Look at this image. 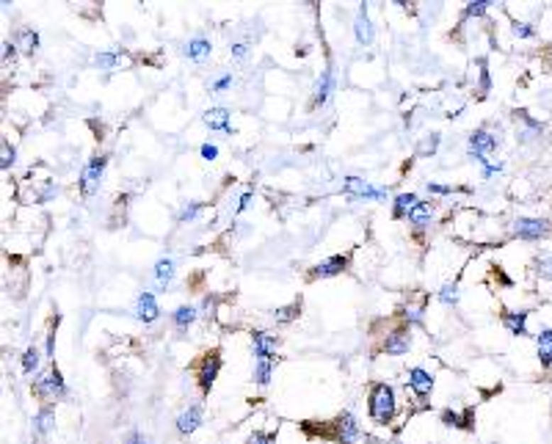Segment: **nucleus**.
<instances>
[{
    "label": "nucleus",
    "mask_w": 552,
    "mask_h": 444,
    "mask_svg": "<svg viewBox=\"0 0 552 444\" xmlns=\"http://www.w3.org/2000/svg\"><path fill=\"white\" fill-rule=\"evenodd\" d=\"M304 433L331 439L334 444H353L359 439V422L351 411H343L334 422H324V428H312V422H304Z\"/></svg>",
    "instance_id": "obj_1"
},
{
    "label": "nucleus",
    "mask_w": 552,
    "mask_h": 444,
    "mask_svg": "<svg viewBox=\"0 0 552 444\" xmlns=\"http://www.w3.org/2000/svg\"><path fill=\"white\" fill-rule=\"evenodd\" d=\"M368 411H370V420L376 425H390L395 420V411H398V403H395V389L390 384H373L370 387V395H368Z\"/></svg>",
    "instance_id": "obj_2"
},
{
    "label": "nucleus",
    "mask_w": 552,
    "mask_h": 444,
    "mask_svg": "<svg viewBox=\"0 0 552 444\" xmlns=\"http://www.w3.org/2000/svg\"><path fill=\"white\" fill-rule=\"evenodd\" d=\"M221 365H224V359H221L219 348L204 350L199 356V362H197V384H199L202 395H210V389H213V384H216V378L221 372Z\"/></svg>",
    "instance_id": "obj_3"
},
{
    "label": "nucleus",
    "mask_w": 552,
    "mask_h": 444,
    "mask_svg": "<svg viewBox=\"0 0 552 444\" xmlns=\"http://www.w3.org/2000/svg\"><path fill=\"white\" fill-rule=\"evenodd\" d=\"M33 395L39 397V400H45V406H50V403H55V400H61V397L67 395V384H64L58 367H50V372H45L42 378L33 381Z\"/></svg>",
    "instance_id": "obj_4"
},
{
    "label": "nucleus",
    "mask_w": 552,
    "mask_h": 444,
    "mask_svg": "<svg viewBox=\"0 0 552 444\" xmlns=\"http://www.w3.org/2000/svg\"><path fill=\"white\" fill-rule=\"evenodd\" d=\"M102 172H105V157H102V155H94V157L83 166V172H80V194H83V196H94V194H97Z\"/></svg>",
    "instance_id": "obj_5"
},
{
    "label": "nucleus",
    "mask_w": 552,
    "mask_h": 444,
    "mask_svg": "<svg viewBox=\"0 0 552 444\" xmlns=\"http://www.w3.org/2000/svg\"><path fill=\"white\" fill-rule=\"evenodd\" d=\"M495 149H497V138H495V135H492V133H489L486 127H478L475 133L470 135L467 152H470V155L475 157L478 163H483V166H486V157H489V155H492Z\"/></svg>",
    "instance_id": "obj_6"
},
{
    "label": "nucleus",
    "mask_w": 552,
    "mask_h": 444,
    "mask_svg": "<svg viewBox=\"0 0 552 444\" xmlns=\"http://www.w3.org/2000/svg\"><path fill=\"white\" fill-rule=\"evenodd\" d=\"M348 262H351V257H348V254H334V257H329V260H324V262L312 265L309 273H307V279H309V282H315V279H331V276H340V273L348 268Z\"/></svg>",
    "instance_id": "obj_7"
},
{
    "label": "nucleus",
    "mask_w": 552,
    "mask_h": 444,
    "mask_svg": "<svg viewBox=\"0 0 552 444\" xmlns=\"http://www.w3.org/2000/svg\"><path fill=\"white\" fill-rule=\"evenodd\" d=\"M514 235L519 240H541V238L550 235V223L544 221V218H517Z\"/></svg>",
    "instance_id": "obj_8"
},
{
    "label": "nucleus",
    "mask_w": 552,
    "mask_h": 444,
    "mask_svg": "<svg viewBox=\"0 0 552 444\" xmlns=\"http://www.w3.org/2000/svg\"><path fill=\"white\" fill-rule=\"evenodd\" d=\"M384 353H390V356H403V353H409V348H412V328L409 326H398L395 331H390L387 334V340H384Z\"/></svg>",
    "instance_id": "obj_9"
},
{
    "label": "nucleus",
    "mask_w": 552,
    "mask_h": 444,
    "mask_svg": "<svg viewBox=\"0 0 552 444\" xmlns=\"http://www.w3.org/2000/svg\"><path fill=\"white\" fill-rule=\"evenodd\" d=\"M406 384H409V389L417 395L420 403H426L428 397H431V392H434V375L428 370H423V367H412Z\"/></svg>",
    "instance_id": "obj_10"
},
{
    "label": "nucleus",
    "mask_w": 552,
    "mask_h": 444,
    "mask_svg": "<svg viewBox=\"0 0 552 444\" xmlns=\"http://www.w3.org/2000/svg\"><path fill=\"white\" fill-rule=\"evenodd\" d=\"M251 345H254V356H257V359L276 362V345H279V337L268 334V331H254V334H251Z\"/></svg>",
    "instance_id": "obj_11"
},
{
    "label": "nucleus",
    "mask_w": 552,
    "mask_h": 444,
    "mask_svg": "<svg viewBox=\"0 0 552 444\" xmlns=\"http://www.w3.org/2000/svg\"><path fill=\"white\" fill-rule=\"evenodd\" d=\"M442 422L448 428H461V431H475V409H464V411H456V409H445L442 411Z\"/></svg>",
    "instance_id": "obj_12"
},
{
    "label": "nucleus",
    "mask_w": 552,
    "mask_h": 444,
    "mask_svg": "<svg viewBox=\"0 0 552 444\" xmlns=\"http://www.w3.org/2000/svg\"><path fill=\"white\" fill-rule=\"evenodd\" d=\"M527 318H530L527 309H519V312L502 309V326L508 328L511 337H527Z\"/></svg>",
    "instance_id": "obj_13"
},
{
    "label": "nucleus",
    "mask_w": 552,
    "mask_h": 444,
    "mask_svg": "<svg viewBox=\"0 0 552 444\" xmlns=\"http://www.w3.org/2000/svg\"><path fill=\"white\" fill-rule=\"evenodd\" d=\"M202 425V406L199 403H194V406H188L180 417H177V431L182 433V436H188V433H194L197 428Z\"/></svg>",
    "instance_id": "obj_14"
},
{
    "label": "nucleus",
    "mask_w": 552,
    "mask_h": 444,
    "mask_svg": "<svg viewBox=\"0 0 552 444\" xmlns=\"http://www.w3.org/2000/svg\"><path fill=\"white\" fill-rule=\"evenodd\" d=\"M53 428H55V411H53V406H42L36 411V417H33V436L45 439Z\"/></svg>",
    "instance_id": "obj_15"
},
{
    "label": "nucleus",
    "mask_w": 552,
    "mask_h": 444,
    "mask_svg": "<svg viewBox=\"0 0 552 444\" xmlns=\"http://www.w3.org/2000/svg\"><path fill=\"white\" fill-rule=\"evenodd\" d=\"M331 91H334V72H331V70H324V72H321V80H318V86H315L312 108H324V105H326V99L331 97Z\"/></svg>",
    "instance_id": "obj_16"
},
{
    "label": "nucleus",
    "mask_w": 552,
    "mask_h": 444,
    "mask_svg": "<svg viewBox=\"0 0 552 444\" xmlns=\"http://www.w3.org/2000/svg\"><path fill=\"white\" fill-rule=\"evenodd\" d=\"M536 350H539V362L544 370L552 367V328H541L536 334Z\"/></svg>",
    "instance_id": "obj_17"
},
{
    "label": "nucleus",
    "mask_w": 552,
    "mask_h": 444,
    "mask_svg": "<svg viewBox=\"0 0 552 444\" xmlns=\"http://www.w3.org/2000/svg\"><path fill=\"white\" fill-rule=\"evenodd\" d=\"M158 304H155V296L152 293H141L138 296V304H136V318L141 323H155L158 321Z\"/></svg>",
    "instance_id": "obj_18"
},
{
    "label": "nucleus",
    "mask_w": 552,
    "mask_h": 444,
    "mask_svg": "<svg viewBox=\"0 0 552 444\" xmlns=\"http://www.w3.org/2000/svg\"><path fill=\"white\" fill-rule=\"evenodd\" d=\"M353 33H356V42H359V45H373V25L368 20V9H365V6H362L359 14H356Z\"/></svg>",
    "instance_id": "obj_19"
},
{
    "label": "nucleus",
    "mask_w": 552,
    "mask_h": 444,
    "mask_svg": "<svg viewBox=\"0 0 552 444\" xmlns=\"http://www.w3.org/2000/svg\"><path fill=\"white\" fill-rule=\"evenodd\" d=\"M204 124L210 130H221V133H232V124H229V111L226 108H210L204 113Z\"/></svg>",
    "instance_id": "obj_20"
},
{
    "label": "nucleus",
    "mask_w": 552,
    "mask_h": 444,
    "mask_svg": "<svg viewBox=\"0 0 552 444\" xmlns=\"http://www.w3.org/2000/svg\"><path fill=\"white\" fill-rule=\"evenodd\" d=\"M152 276H155V282H158L160 287H166V284L175 279V260H172V257H160V260L155 262Z\"/></svg>",
    "instance_id": "obj_21"
},
{
    "label": "nucleus",
    "mask_w": 552,
    "mask_h": 444,
    "mask_svg": "<svg viewBox=\"0 0 552 444\" xmlns=\"http://www.w3.org/2000/svg\"><path fill=\"white\" fill-rule=\"evenodd\" d=\"M431 216H434L431 201H417V204H414V210L409 213V223H412V226H417V229H423V226L431 223Z\"/></svg>",
    "instance_id": "obj_22"
},
{
    "label": "nucleus",
    "mask_w": 552,
    "mask_h": 444,
    "mask_svg": "<svg viewBox=\"0 0 552 444\" xmlns=\"http://www.w3.org/2000/svg\"><path fill=\"white\" fill-rule=\"evenodd\" d=\"M417 201H420V199L414 196V194H401V196H395V201H392V218H409V213L414 210Z\"/></svg>",
    "instance_id": "obj_23"
},
{
    "label": "nucleus",
    "mask_w": 552,
    "mask_h": 444,
    "mask_svg": "<svg viewBox=\"0 0 552 444\" xmlns=\"http://www.w3.org/2000/svg\"><path fill=\"white\" fill-rule=\"evenodd\" d=\"M194 321H197V306H188V304L177 306L175 315H172V323H175L180 331H188V326Z\"/></svg>",
    "instance_id": "obj_24"
},
{
    "label": "nucleus",
    "mask_w": 552,
    "mask_h": 444,
    "mask_svg": "<svg viewBox=\"0 0 552 444\" xmlns=\"http://www.w3.org/2000/svg\"><path fill=\"white\" fill-rule=\"evenodd\" d=\"M185 55H188L191 61H202V58H207V55H210V39H204V36L191 39V42H188V48H185Z\"/></svg>",
    "instance_id": "obj_25"
},
{
    "label": "nucleus",
    "mask_w": 552,
    "mask_h": 444,
    "mask_svg": "<svg viewBox=\"0 0 552 444\" xmlns=\"http://www.w3.org/2000/svg\"><path fill=\"white\" fill-rule=\"evenodd\" d=\"M299 315H302V301H293V304H287V306H279V309H274V321L279 323V326L293 323Z\"/></svg>",
    "instance_id": "obj_26"
},
{
    "label": "nucleus",
    "mask_w": 552,
    "mask_h": 444,
    "mask_svg": "<svg viewBox=\"0 0 552 444\" xmlns=\"http://www.w3.org/2000/svg\"><path fill=\"white\" fill-rule=\"evenodd\" d=\"M17 48L28 52V55H33L36 48H39V33L36 30H31V28H23L20 33H17Z\"/></svg>",
    "instance_id": "obj_27"
},
{
    "label": "nucleus",
    "mask_w": 552,
    "mask_h": 444,
    "mask_svg": "<svg viewBox=\"0 0 552 444\" xmlns=\"http://www.w3.org/2000/svg\"><path fill=\"white\" fill-rule=\"evenodd\" d=\"M274 365L276 362H265V359H257V362H254V381H257L260 387H268V384H271Z\"/></svg>",
    "instance_id": "obj_28"
},
{
    "label": "nucleus",
    "mask_w": 552,
    "mask_h": 444,
    "mask_svg": "<svg viewBox=\"0 0 552 444\" xmlns=\"http://www.w3.org/2000/svg\"><path fill=\"white\" fill-rule=\"evenodd\" d=\"M14 157H17V152H14V147H11V141H9V138H3V141H0V169H3V172H9V169L17 163Z\"/></svg>",
    "instance_id": "obj_29"
},
{
    "label": "nucleus",
    "mask_w": 552,
    "mask_h": 444,
    "mask_svg": "<svg viewBox=\"0 0 552 444\" xmlns=\"http://www.w3.org/2000/svg\"><path fill=\"white\" fill-rule=\"evenodd\" d=\"M39 348L36 345H31V348H26V353H23V372L26 375H33L36 372V367H39Z\"/></svg>",
    "instance_id": "obj_30"
},
{
    "label": "nucleus",
    "mask_w": 552,
    "mask_h": 444,
    "mask_svg": "<svg viewBox=\"0 0 552 444\" xmlns=\"http://www.w3.org/2000/svg\"><path fill=\"white\" fill-rule=\"evenodd\" d=\"M368 191H370V185L365 182V179H359V177H348L346 179V194H356V196H368Z\"/></svg>",
    "instance_id": "obj_31"
},
{
    "label": "nucleus",
    "mask_w": 552,
    "mask_h": 444,
    "mask_svg": "<svg viewBox=\"0 0 552 444\" xmlns=\"http://www.w3.org/2000/svg\"><path fill=\"white\" fill-rule=\"evenodd\" d=\"M478 70H480V83H478L475 94L478 97H486L489 94V89H492V80H489V72H486V61H478Z\"/></svg>",
    "instance_id": "obj_32"
},
{
    "label": "nucleus",
    "mask_w": 552,
    "mask_h": 444,
    "mask_svg": "<svg viewBox=\"0 0 552 444\" xmlns=\"http://www.w3.org/2000/svg\"><path fill=\"white\" fill-rule=\"evenodd\" d=\"M489 0H473V3H467V9H464V17H483L486 11H489Z\"/></svg>",
    "instance_id": "obj_33"
},
{
    "label": "nucleus",
    "mask_w": 552,
    "mask_h": 444,
    "mask_svg": "<svg viewBox=\"0 0 552 444\" xmlns=\"http://www.w3.org/2000/svg\"><path fill=\"white\" fill-rule=\"evenodd\" d=\"M439 301H442V304H458V284H456V282L445 284V287L439 290Z\"/></svg>",
    "instance_id": "obj_34"
},
{
    "label": "nucleus",
    "mask_w": 552,
    "mask_h": 444,
    "mask_svg": "<svg viewBox=\"0 0 552 444\" xmlns=\"http://www.w3.org/2000/svg\"><path fill=\"white\" fill-rule=\"evenodd\" d=\"M536 273L544 276V279H552V254H544L536 260Z\"/></svg>",
    "instance_id": "obj_35"
},
{
    "label": "nucleus",
    "mask_w": 552,
    "mask_h": 444,
    "mask_svg": "<svg viewBox=\"0 0 552 444\" xmlns=\"http://www.w3.org/2000/svg\"><path fill=\"white\" fill-rule=\"evenodd\" d=\"M246 444H276V436L274 433H265V431H254Z\"/></svg>",
    "instance_id": "obj_36"
},
{
    "label": "nucleus",
    "mask_w": 552,
    "mask_h": 444,
    "mask_svg": "<svg viewBox=\"0 0 552 444\" xmlns=\"http://www.w3.org/2000/svg\"><path fill=\"white\" fill-rule=\"evenodd\" d=\"M94 61L100 64L102 70H114V67L119 64V55H116V52H100V55H97Z\"/></svg>",
    "instance_id": "obj_37"
},
{
    "label": "nucleus",
    "mask_w": 552,
    "mask_h": 444,
    "mask_svg": "<svg viewBox=\"0 0 552 444\" xmlns=\"http://www.w3.org/2000/svg\"><path fill=\"white\" fill-rule=\"evenodd\" d=\"M514 36L517 39H533L536 36V28L527 23H514Z\"/></svg>",
    "instance_id": "obj_38"
},
{
    "label": "nucleus",
    "mask_w": 552,
    "mask_h": 444,
    "mask_svg": "<svg viewBox=\"0 0 552 444\" xmlns=\"http://www.w3.org/2000/svg\"><path fill=\"white\" fill-rule=\"evenodd\" d=\"M58 323H61V315L55 312L50 321V334H48V359H50L53 350H55V328H58Z\"/></svg>",
    "instance_id": "obj_39"
},
{
    "label": "nucleus",
    "mask_w": 552,
    "mask_h": 444,
    "mask_svg": "<svg viewBox=\"0 0 552 444\" xmlns=\"http://www.w3.org/2000/svg\"><path fill=\"white\" fill-rule=\"evenodd\" d=\"M436 147H439V135L434 133V135H428L426 141L420 144V149H417V155H434V152H436Z\"/></svg>",
    "instance_id": "obj_40"
},
{
    "label": "nucleus",
    "mask_w": 552,
    "mask_h": 444,
    "mask_svg": "<svg viewBox=\"0 0 552 444\" xmlns=\"http://www.w3.org/2000/svg\"><path fill=\"white\" fill-rule=\"evenodd\" d=\"M202 210V201H191L188 207H182V213H180V221H191V218H197V213Z\"/></svg>",
    "instance_id": "obj_41"
},
{
    "label": "nucleus",
    "mask_w": 552,
    "mask_h": 444,
    "mask_svg": "<svg viewBox=\"0 0 552 444\" xmlns=\"http://www.w3.org/2000/svg\"><path fill=\"white\" fill-rule=\"evenodd\" d=\"M199 152L204 160H216V157H219V147H213V144H204Z\"/></svg>",
    "instance_id": "obj_42"
},
{
    "label": "nucleus",
    "mask_w": 552,
    "mask_h": 444,
    "mask_svg": "<svg viewBox=\"0 0 552 444\" xmlns=\"http://www.w3.org/2000/svg\"><path fill=\"white\" fill-rule=\"evenodd\" d=\"M17 50H20V48H17V45H11V42H6V45H3V61H9V58L14 61V55H17Z\"/></svg>",
    "instance_id": "obj_43"
},
{
    "label": "nucleus",
    "mask_w": 552,
    "mask_h": 444,
    "mask_svg": "<svg viewBox=\"0 0 552 444\" xmlns=\"http://www.w3.org/2000/svg\"><path fill=\"white\" fill-rule=\"evenodd\" d=\"M125 444H150V439H144L138 431H133V433H127Z\"/></svg>",
    "instance_id": "obj_44"
},
{
    "label": "nucleus",
    "mask_w": 552,
    "mask_h": 444,
    "mask_svg": "<svg viewBox=\"0 0 552 444\" xmlns=\"http://www.w3.org/2000/svg\"><path fill=\"white\" fill-rule=\"evenodd\" d=\"M428 191H434V194H442V196H445V194H451L453 188H448V185H436V182H428Z\"/></svg>",
    "instance_id": "obj_45"
},
{
    "label": "nucleus",
    "mask_w": 552,
    "mask_h": 444,
    "mask_svg": "<svg viewBox=\"0 0 552 444\" xmlns=\"http://www.w3.org/2000/svg\"><path fill=\"white\" fill-rule=\"evenodd\" d=\"M229 83H232V74H226V77H221V80H216V83H213V89H216V91H224Z\"/></svg>",
    "instance_id": "obj_46"
},
{
    "label": "nucleus",
    "mask_w": 552,
    "mask_h": 444,
    "mask_svg": "<svg viewBox=\"0 0 552 444\" xmlns=\"http://www.w3.org/2000/svg\"><path fill=\"white\" fill-rule=\"evenodd\" d=\"M232 55H235L238 61H243V58H246V45H235V48H232Z\"/></svg>",
    "instance_id": "obj_47"
},
{
    "label": "nucleus",
    "mask_w": 552,
    "mask_h": 444,
    "mask_svg": "<svg viewBox=\"0 0 552 444\" xmlns=\"http://www.w3.org/2000/svg\"><path fill=\"white\" fill-rule=\"evenodd\" d=\"M249 201H251V194H243V196H241V204H238V213H243V210L249 207Z\"/></svg>",
    "instance_id": "obj_48"
}]
</instances>
